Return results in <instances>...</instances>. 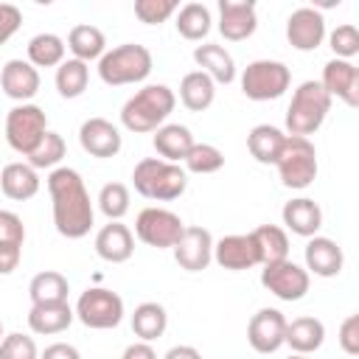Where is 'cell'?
Returning <instances> with one entry per match:
<instances>
[{"label":"cell","mask_w":359,"mask_h":359,"mask_svg":"<svg viewBox=\"0 0 359 359\" xmlns=\"http://www.w3.org/2000/svg\"><path fill=\"white\" fill-rule=\"evenodd\" d=\"M67 292L70 283L62 272L56 269H45L39 275L31 278L28 283V294H31V306H45V303H67Z\"/></svg>","instance_id":"obj_30"},{"label":"cell","mask_w":359,"mask_h":359,"mask_svg":"<svg viewBox=\"0 0 359 359\" xmlns=\"http://www.w3.org/2000/svg\"><path fill=\"white\" fill-rule=\"evenodd\" d=\"M104 48H107V39H104V31L95 28V25H73L70 34H67V50L73 53V59L79 62H93V59H101L104 56Z\"/></svg>","instance_id":"obj_31"},{"label":"cell","mask_w":359,"mask_h":359,"mask_svg":"<svg viewBox=\"0 0 359 359\" xmlns=\"http://www.w3.org/2000/svg\"><path fill=\"white\" fill-rule=\"evenodd\" d=\"M39 359H81V353L70 342H53L39 353Z\"/></svg>","instance_id":"obj_47"},{"label":"cell","mask_w":359,"mask_h":359,"mask_svg":"<svg viewBox=\"0 0 359 359\" xmlns=\"http://www.w3.org/2000/svg\"><path fill=\"white\" fill-rule=\"evenodd\" d=\"M95 252L98 258H104L107 264H123L132 258L135 252V236L126 224L121 222H109L98 230L95 236Z\"/></svg>","instance_id":"obj_21"},{"label":"cell","mask_w":359,"mask_h":359,"mask_svg":"<svg viewBox=\"0 0 359 359\" xmlns=\"http://www.w3.org/2000/svg\"><path fill=\"white\" fill-rule=\"evenodd\" d=\"M185 224L182 219L168 210V208H143L135 219V236L149 244V247H157V250H171L177 244V238L182 236Z\"/></svg>","instance_id":"obj_10"},{"label":"cell","mask_w":359,"mask_h":359,"mask_svg":"<svg viewBox=\"0 0 359 359\" xmlns=\"http://www.w3.org/2000/svg\"><path fill=\"white\" fill-rule=\"evenodd\" d=\"M194 62L199 65L202 73L213 79V84H230L236 79V62L222 45H196L194 48Z\"/></svg>","instance_id":"obj_26"},{"label":"cell","mask_w":359,"mask_h":359,"mask_svg":"<svg viewBox=\"0 0 359 359\" xmlns=\"http://www.w3.org/2000/svg\"><path fill=\"white\" fill-rule=\"evenodd\" d=\"M0 188L8 199L14 202H25L34 199L39 194V174L36 168H31L28 163H8L0 171Z\"/></svg>","instance_id":"obj_24"},{"label":"cell","mask_w":359,"mask_h":359,"mask_svg":"<svg viewBox=\"0 0 359 359\" xmlns=\"http://www.w3.org/2000/svg\"><path fill=\"white\" fill-rule=\"evenodd\" d=\"M261 283L264 289H269L278 300H286V303H294V300H303L306 292H309V272L306 266L283 258V261H275V264H264L261 269Z\"/></svg>","instance_id":"obj_11"},{"label":"cell","mask_w":359,"mask_h":359,"mask_svg":"<svg viewBox=\"0 0 359 359\" xmlns=\"http://www.w3.org/2000/svg\"><path fill=\"white\" fill-rule=\"evenodd\" d=\"M0 241H25V224L17 213L11 210H0Z\"/></svg>","instance_id":"obj_45"},{"label":"cell","mask_w":359,"mask_h":359,"mask_svg":"<svg viewBox=\"0 0 359 359\" xmlns=\"http://www.w3.org/2000/svg\"><path fill=\"white\" fill-rule=\"evenodd\" d=\"M283 143H286V132L278 129V126H272V123H258V126H252L250 135H247V149H250V154H252L258 163H264V165H269V163L275 165V160H278Z\"/></svg>","instance_id":"obj_29"},{"label":"cell","mask_w":359,"mask_h":359,"mask_svg":"<svg viewBox=\"0 0 359 359\" xmlns=\"http://www.w3.org/2000/svg\"><path fill=\"white\" fill-rule=\"evenodd\" d=\"M283 216V224L286 230H292L294 236H303V238H311L317 236V230L323 227V210L314 199L309 196H297V199H289L280 210Z\"/></svg>","instance_id":"obj_22"},{"label":"cell","mask_w":359,"mask_h":359,"mask_svg":"<svg viewBox=\"0 0 359 359\" xmlns=\"http://www.w3.org/2000/svg\"><path fill=\"white\" fill-rule=\"evenodd\" d=\"M151 50L137 42H123L112 50H104L98 59V76L109 87H123V84H137L151 73Z\"/></svg>","instance_id":"obj_4"},{"label":"cell","mask_w":359,"mask_h":359,"mask_svg":"<svg viewBox=\"0 0 359 359\" xmlns=\"http://www.w3.org/2000/svg\"><path fill=\"white\" fill-rule=\"evenodd\" d=\"M328 42H331V50L337 53V59L351 62V59L359 53V31H356V25H351V22L337 25V28L328 34Z\"/></svg>","instance_id":"obj_40"},{"label":"cell","mask_w":359,"mask_h":359,"mask_svg":"<svg viewBox=\"0 0 359 359\" xmlns=\"http://www.w3.org/2000/svg\"><path fill=\"white\" fill-rule=\"evenodd\" d=\"M278 177L286 188L303 191L317 180V149L309 137H294L286 135V143L275 160Z\"/></svg>","instance_id":"obj_6"},{"label":"cell","mask_w":359,"mask_h":359,"mask_svg":"<svg viewBox=\"0 0 359 359\" xmlns=\"http://www.w3.org/2000/svg\"><path fill=\"white\" fill-rule=\"evenodd\" d=\"M154 151L160 154V160L165 163H180L188 157V151L194 149V135L188 126L182 123H163L157 132H154Z\"/></svg>","instance_id":"obj_23"},{"label":"cell","mask_w":359,"mask_h":359,"mask_svg":"<svg viewBox=\"0 0 359 359\" xmlns=\"http://www.w3.org/2000/svg\"><path fill=\"white\" fill-rule=\"evenodd\" d=\"M286 317L278 309H258L247 323V342L258 353H275L286 337Z\"/></svg>","instance_id":"obj_13"},{"label":"cell","mask_w":359,"mask_h":359,"mask_svg":"<svg viewBox=\"0 0 359 359\" xmlns=\"http://www.w3.org/2000/svg\"><path fill=\"white\" fill-rule=\"evenodd\" d=\"M303 255H306V272H311L317 278H337L345 264L342 247L325 236H311Z\"/></svg>","instance_id":"obj_20"},{"label":"cell","mask_w":359,"mask_h":359,"mask_svg":"<svg viewBox=\"0 0 359 359\" xmlns=\"http://www.w3.org/2000/svg\"><path fill=\"white\" fill-rule=\"evenodd\" d=\"M79 143L87 154L107 160V157H115L121 151L123 137H121L118 126L109 123L107 118H87L79 129Z\"/></svg>","instance_id":"obj_17"},{"label":"cell","mask_w":359,"mask_h":359,"mask_svg":"<svg viewBox=\"0 0 359 359\" xmlns=\"http://www.w3.org/2000/svg\"><path fill=\"white\" fill-rule=\"evenodd\" d=\"M163 359H202V353L194 345H174V348L165 351Z\"/></svg>","instance_id":"obj_49"},{"label":"cell","mask_w":359,"mask_h":359,"mask_svg":"<svg viewBox=\"0 0 359 359\" xmlns=\"http://www.w3.org/2000/svg\"><path fill=\"white\" fill-rule=\"evenodd\" d=\"M48 194H50L56 233L65 238H84L95 222V210L81 174L67 165L53 168L48 174Z\"/></svg>","instance_id":"obj_1"},{"label":"cell","mask_w":359,"mask_h":359,"mask_svg":"<svg viewBox=\"0 0 359 359\" xmlns=\"http://www.w3.org/2000/svg\"><path fill=\"white\" fill-rule=\"evenodd\" d=\"M258 28L255 3L250 0H219V31L227 42H241Z\"/></svg>","instance_id":"obj_16"},{"label":"cell","mask_w":359,"mask_h":359,"mask_svg":"<svg viewBox=\"0 0 359 359\" xmlns=\"http://www.w3.org/2000/svg\"><path fill=\"white\" fill-rule=\"evenodd\" d=\"M98 208L109 222H121L129 213V188L123 182H107L98 194Z\"/></svg>","instance_id":"obj_38"},{"label":"cell","mask_w":359,"mask_h":359,"mask_svg":"<svg viewBox=\"0 0 359 359\" xmlns=\"http://www.w3.org/2000/svg\"><path fill=\"white\" fill-rule=\"evenodd\" d=\"M45 132H48V118H45L42 107L17 104L14 109H8V115H6V140L17 154L28 157L39 146Z\"/></svg>","instance_id":"obj_9"},{"label":"cell","mask_w":359,"mask_h":359,"mask_svg":"<svg viewBox=\"0 0 359 359\" xmlns=\"http://www.w3.org/2000/svg\"><path fill=\"white\" fill-rule=\"evenodd\" d=\"M0 359H39V351L31 337L14 331L0 339Z\"/></svg>","instance_id":"obj_42"},{"label":"cell","mask_w":359,"mask_h":359,"mask_svg":"<svg viewBox=\"0 0 359 359\" xmlns=\"http://www.w3.org/2000/svg\"><path fill=\"white\" fill-rule=\"evenodd\" d=\"M289 359H309V356H303V353H292Z\"/></svg>","instance_id":"obj_50"},{"label":"cell","mask_w":359,"mask_h":359,"mask_svg":"<svg viewBox=\"0 0 359 359\" xmlns=\"http://www.w3.org/2000/svg\"><path fill=\"white\" fill-rule=\"evenodd\" d=\"M87 81H90V67H87V62L65 59V62L56 67V90H59L62 98H79V95L87 90Z\"/></svg>","instance_id":"obj_36"},{"label":"cell","mask_w":359,"mask_h":359,"mask_svg":"<svg viewBox=\"0 0 359 359\" xmlns=\"http://www.w3.org/2000/svg\"><path fill=\"white\" fill-rule=\"evenodd\" d=\"M323 342H325V325L317 317H294L292 323H286L283 345H289L294 353L309 356L320 351Z\"/></svg>","instance_id":"obj_25"},{"label":"cell","mask_w":359,"mask_h":359,"mask_svg":"<svg viewBox=\"0 0 359 359\" xmlns=\"http://www.w3.org/2000/svg\"><path fill=\"white\" fill-rule=\"evenodd\" d=\"M250 236H252V241L258 247L261 264H275V261L289 258V236H286L283 227H278V224H261Z\"/></svg>","instance_id":"obj_33"},{"label":"cell","mask_w":359,"mask_h":359,"mask_svg":"<svg viewBox=\"0 0 359 359\" xmlns=\"http://www.w3.org/2000/svg\"><path fill=\"white\" fill-rule=\"evenodd\" d=\"M213 261L222 269L241 272V269L258 266L261 255H258V247H255L250 233H233V236H224V238L213 241Z\"/></svg>","instance_id":"obj_15"},{"label":"cell","mask_w":359,"mask_h":359,"mask_svg":"<svg viewBox=\"0 0 359 359\" xmlns=\"http://www.w3.org/2000/svg\"><path fill=\"white\" fill-rule=\"evenodd\" d=\"M286 39L294 50H317L325 39V20L317 8H294L286 20Z\"/></svg>","instance_id":"obj_14"},{"label":"cell","mask_w":359,"mask_h":359,"mask_svg":"<svg viewBox=\"0 0 359 359\" xmlns=\"http://www.w3.org/2000/svg\"><path fill=\"white\" fill-rule=\"evenodd\" d=\"M73 314L81 320V325L95 328V331H107L123 320V297L112 289L90 286L87 292L79 294Z\"/></svg>","instance_id":"obj_8"},{"label":"cell","mask_w":359,"mask_h":359,"mask_svg":"<svg viewBox=\"0 0 359 359\" xmlns=\"http://www.w3.org/2000/svg\"><path fill=\"white\" fill-rule=\"evenodd\" d=\"M174 107L177 95L168 84H146L121 107V123L135 135L157 132L174 112Z\"/></svg>","instance_id":"obj_2"},{"label":"cell","mask_w":359,"mask_h":359,"mask_svg":"<svg viewBox=\"0 0 359 359\" xmlns=\"http://www.w3.org/2000/svg\"><path fill=\"white\" fill-rule=\"evenodd\" d=\"M65 53H67L65 39L56 34H48V31L31 36V42H28V62L34 67H59L65 62Z\"/></svg>","instance_id":"obj_35"},{"label":"cell","mask_w":359,"mask_h":359,"mask_svg":"<svg viewBox=\"0 0 359 359\" xmlns=\"http://www.w3.org/2000/svg\"><path fill=\"white\" fill-rule=\"evenodd\" d=\"M73 309L67 303H45V306H31L28 311V328L34 334L50 337V334H62L70 328L73 323Z\"/></svg>","instance_id":"obj_27"},{"label":"cell","mask_w":359,"mask_h":359,"mask_svg":"<svg viewBox=\"0 0 359 359\" xmlns=\"http://www.w3.org/2000/svg\"><path fill=\"white\" fill-rule=\"evenodd\" d=\"M0 87L8 98H14L20 104H28L39 90V70L31 62L8 59L0 67Z\"/></svg>","instance_id":"obj_19"},{"label":"cell","mask_w":359,"mask_h":359,"mask_svg":"<svg viewBox=\"0 0 359 359\" xmlns=\"http://www.w3.org/2000/svg\"><path fill=\"white\" fill-rule=\"evenodd\" d=\"M339 345L348 356L359 353V314H348L339 325Z\"/></svg>","instance_id":"obj_44"},{"label":"cell","mask_w":359,"mask_h":359,"mask_svg":"<svg viewBox=\"0 0 359 359\" xmlns=\"http://www.w3.org/2000/svg\"><path fill=\"white\" fill-rule=\"evenodd\" d=\"M171 250H174V261L185 272H202L213 261V236H210V230L191 224L182 230V236L177 238V244Z\"/></svg>","instance_id":"obj_12"},{"label":"cell","mask_w":359,"mask_h":359,"mask_svg":"<svg viewBox=\"0 0 359 359\" xmlns=\"http://www.w3.org/2000/svg\"><path fill=\"white\" fill-rule=\"evenodd\" d=\"M180 3L177 0H137L135 3V17L146 25H160L171 14H177Z\"/></svg>","instance_id":"obj_41"},{"label":"cell","mask_w":359,"mask_h":359,"mask_svg":"<svg viewBox=\"0 0 359 359\" xmlns=\"http://www.w3.org/2000/svg\"><path fill=\"white\" fill-rule=\"evenodd\" d=\"M67 146H65V137L59 132H45V137L39 140V146L28 154V165L31 168H56L65 157Z\"/></svg>","instance_id":"obj_37"},{"label":"cell","mask_w":359,"mask_h":359,"mask_svg":"<svg viewBox=\"0 0 359 359\" xmlns=\"http://www.w3.org/2000/svg\"><path fill=\"white\" fill-rule=\"evenodd\" d=\"M213 98H216V84H213V79L208 73L191 70V73L182 76V81H180V101H182L185 109L205 112L213 104Z\"/></svg>","instance_id":"obj_28"},{"label":"cell","mask_w":359,"mask_h":359,"mask_svg":"<svg viewBox=\"0 0 359 359\" xmlns=\"http://www.w3.org/2000/svg\"><path fill=\"white\" fill-rule=\"evenodd\" d=\"M210 8L205 3H185L177 8V31L191 42H202L210 34Z\"/></svg>","instance_id":"obj_34"},{"label":"cell","mask_w":359,"mask_h":359,"mask_svg":"<svg viewBox=\"0 0 359 359\" xmlns=\"http://www.w3.org/2000/svg\"><path fill=\"white\" fill-rule=\"evenodd\" d=\"M121 359H157V351L149 345V342H132V345H126L123 348V353H121Z\"/></svg>","instance_id":"obj_48"},{"label":"cell","mask_w":359,"mask_h":359,"mask_svg":"<svg viewBox=\"0 0 359 359\" xmlns=\"http://www.w3.org/2000/svg\"><path fill=\"white\" fill-rule=\"evenodd\" d=\"M328 109H331V95L323 90V84L314 81V79L303 81L294 90L292 104L286 109V129H289V135H294V137L314 135L323 126Z\"/></svg>","instance_id":"obj_5"},{"label":"cell","mask_w":359,"mask_h":359,"mask_svg":"<svg viewBox=\"0 0 359 359\" xmlns=\"http://www.w3.org/2000/svg\"><path fill=\"white\" fill-rule=\"evenodd\" d=\"M22 25V11L11 3H0V45H6Z\"/></svg>","instance_id":"obj_43"},{"label":"cell","mask_w":359,"mask_h":359,"mask_svg":"<svg viewBox=\"0 0 359 359\" xmlns=\"http://www.w3.org/2000/svg\"><path fill=\"white\" fill-rule=\"evenodd\" d=\"M0 339H3V320H0Z\"/></svg>","instance_id":"obj_51"},{"label":"cell","mask_w":359,"mask_h":359,"mask_svg":"<svg viewBox=\"0 0 359 359\" xmlns=\"http://www.w3.org/2000/svg\"><path fill=\"white\" fill-rule=\"evenodd\" d=\"M132 185L146 199L171 202L185 194L188 174L180 163H165L160 157H143L132 171Z\"/></svg>","instance_id":"obj_3"},{"label":"cell","mask_w":359,"mask_h":359,"mask_svg":"<svg viewBox=\"0 0 359 359\" xmlns=\"http://www.w3.org/2000/svg\"><path fill=\"white\" fill-rule=\"evenodd\" d=\"M22 244L17 241H0V275H11L20 266Z\"/></svg>","instance_id":"obj_46"},{"label":"cell","mask_w":359,"mask_h":359,"mask_svg":"<svg viewBox=\"0 0 359 359\" xmlns=\"http://www.w3.org/2000/svg\"><path fill=\"white\" fill-rule=\"evenodd\" d=\"M165 328H168V314H165V309L160 303L146 300V303H140L135 309V314H132V331H135V337L140 342H151V339L163 337Z\"/></svg>","instance_id":"obj_32"},{"label":"cell","mask_w":359,"mask_h":359,"mask_svg":"<svg viewBox=\"0 0 359 359\" xmlns=\"http://www.w3.org/2000/svg\"><path fill=\"white\" fill-rule=\"evenodd\" d=\"M292 73L283 62L275 59H255L241 73V93L250 101H275L289 90Z\"/></svg>","instance_id":"obj_7"},{"label":"cell","mask_w":359,"mask_h":359,"mask_svg":"<svg viewBox=\"0 0 359 359\" xmlns=\"http://www.w3.org/2000/svg\"><path fill=\"white\" fill-rule=\"evenodd\" d=\"M323 90L334 98H342L348 107H359V67L353 62L345 59H331L323 67V79H320Z\"/></svg>","instance_id":"obj_18"},{"label":"cell","mask_w":359,"mask_h":359,"mask_svg":"<svg viewBox=\"0 0 359 359\" xmlns=\"http://www.w3.org/2000/svg\"><path fill=\"white\" fill-rule=\"evenodd\" d=\"M182 163L194 174H216L224 165V154L213 143H194V149L188 151V157Z\"/></svg>","instance_id":"obj_39"}]
</instances>
